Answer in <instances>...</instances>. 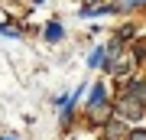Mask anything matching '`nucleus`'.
Returning a JSON list of instances; mask_svg holds the SVG:
<instances>
[{"instance_id":"obj_7","label":"nucleus","mask_w":146,"mask_h":140,"mask_svg":"<svg viewBox=\"0 0 146 140\" xmlns=\"http://www.w3.org/2000/svg\"><path fill=\"white\" fill-rule=\"evenodd\" d=\"M127 3H130V7H136V3H146V0H127Z\"/></svg>"},{"instance_id":"obj_4","label":"nucleus","mask_w":146,"mask_h":140,"mask_svg":"<svg viewBox=\"0 0 146 140\" xmlns=\"http://www.w3.org/2000/svg\"><path fill=\"white\" fill-rule=\"evenodd\" d=\"M98 65H104V46H98V49L88 56V68H98Z\"/></svg>"},{"instance_id":"obj_5","label":"nucleus","mask_w":146,"mask_h":140,"mask_svg":"<svg viewBox=\"0 0 146 140\" xmlns=\"http://www.w3.org/2000/svg\"><path fill=\"white\" fill-rule=\"evenodd\" d=\"M130 140H146V130H143V127H136V130H130Z\"/></svg>"},{"instance_id":"obj_2","label":"nucleus","mask_w":146,"mask_h":140,"mask_svg":"<svg viewBox=\"0 0 146 140\" xmlns=\"http://www.w3.org/2000/svg\"><path fill=\"white\" fill-rule=\"evenodd\" d=\"M143 108H146V104L140 98H133V94H127V98L120 101V114H123V117H143Z\"/></svg>"},{"instance_id":"obj_8","label":"nucleus","mask_w":146,"mask_h":140,"mask_svg":"<svg viewBox=\"0 0 146 140\" xmlns=\"http://www.w3.org/2000/svg\"><path fill=\"white\" fill-rule=\"evenodd\" d=\"M3 140H16V137H3Z\"/></svg>"},{"instance_id":"obj_3","label":"nucleus","mask_w":146,"mask_h":140,"mask_svg":"<svg viewBox=\"0 0 146 140\" xmlns=\"http://www.w3.org/2000/svg\"><path fill=\"white\" fill-rule=\"evenodd\" d=\"M42 36H46V42H58V39H62L65 36V29H62V23H46V29H42Z\"/></svg>"},{"instance_id":"obj_9","label":"nucleus","mask_w":146,"mask_h":140,"mask_svg":"<svg viewBox=\"0 0 146 140\" xmlns=\"http://www.w3.org/2000/svg\"><path fill=\"white\" fill-rule=\"evenodd\" d=\"M36 3H42V0H36Z\"/></svg>"},{"instance_id":"obj_1","label":"nucleus","mask_w":146,"mask_h":140,"mask_svg":"<svg viewBox=\"0 0 146 140\" xmlns=\"http://www.w3.org/2000/svg\"><path fill=\"white\" fill-rule=\"evenodd\" d=\"M104 108H107V91H104V85L98 82L91 88V94H88V111H91V114H101Z\"/></svg>"},{"instance_id":"obj_6","label":"nucleus","mask_w":146,"mask_h":140,"mask_svg":"<svg viewBox=\"0 0 146 140\" xmlns=\"http://www.w3.org/2000/svg\"><path fill=\"white\" fill-rule=\"evenodd\" d=\"M0 33H3V36H20V33H16V29H7L3 23H0Z\"/></svg>"},{"instance_id":"obj_10","label":"nucleus","mask_w":146,"mask_h":140,"mask_svg":"<svg viewBox=\"0 0 146 140\" xmlns=\"http://www.w3.org/2000/svg\"><path fill=\"white\" fill-rule=\"evenodd\" d=\"M0 140H3V137H0Z\"/></svg>"}]
</instances>
